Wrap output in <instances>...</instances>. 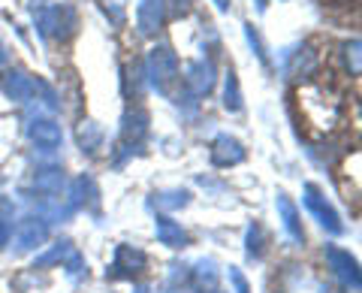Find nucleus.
Listing matches in <instances>:
<instances>
[{"label": "nucleus", "mask_w": 362, "mask_h": 293, "mask_svg": "<svg viewBox=\"0 0 362 293\" xmlns=\"http://www.w3.org/2000/svg\"><path fill=\"white\" fill-rule=\"evenodd\" d=\"M341 52H344V64H347V73H350V76H359V73H362V58H359V40H347L344 46H341Z\"/></svg>", "instance_id": "24"}, {"label": "nucleus", "mask_w": 362, "mask_h": 293, "mask_svg": "<svg viewBox=\"0 0 362 293\" xmlns=\"http://www.w3.org/2000/svg\"><path fill=\"white\" fill-rule=\"evenodd\" d=\"M45 239H49V221L45 218H25L18 221L16 227V251H33V248H40Z\"/></svg>", "instance_id": "9"}, {"label": "nucleus", "mask_w": 362, "mask_h": 293, "mask_svg": "<svg viewBox=\"0 0 362 293\" xmlns=\"http://www.w3.org/2000/svg\"><path fill=\"white\" fill-rule=\"evenodd\" d=\"M33 21L42 40H66L70 33H76V9L66 4H49L33 9Z\"/></svg>", "instance_id": "1"}, {"label": "nucleus", "mask_w": 362, "mask_h": 293, "mask_svg": "<svg viewBox=\"0 0 362 293\" xmlns=\"http://www.w3.org/2000/svg\"><path fill=\"white\" fill-rule=\"evenodd\" d=\"M148 133V112L145 109H130L127 115L121 118V139L124 145H139Z\"/></svg>", "instance_id": "11"}, {"label": "nucleus", "mask_w": 362, "mask_h": 293, "mask_svg": "<svg viewBox=\"0 0 362 293\" xmlns=\"http://www.w3.org/2000/svg\"><path fill=\"white\" fill-rule=\"evenodd\" d=\"M245 245H247V257H263V251H266V230L259 227V224H251L247 227V236H245Z\"/></svg>", "instance_id": "21"}, {"label": "nucleus", "mask_w": 362, "mask_h": 293, "mask_svg": "<svg viewBox=\"0 0 362 293\" xmlns=\"http://www.w3.org/2000/svg\"><path fill=\"white\" fill-rule=\"evenodd\" d=\"M230 281H233L235 293H251V287H247V278H245V275H242L235 266H230Z\"/></svg>", "instance_id": "26"}, {"label": "nucleus", "mask_w": 362, "mask_h": 293, "mask_svg": "<svg viewBox=\"0 0 362 293\" xmlns=\"http://www.w3.org/2000/svg\"><path fill=\"white\" fill-rule=\"evenodd\" d=\"M214 6H218V13H230V6H233V0H211Z\"/></svg>", "instance_id": "29"}, {"label": "nucleus", "mask_w": 362, "mask_h": 293, "mask_svg": "<svg viewBox=\"0 0 362 293\" xmlns=\"http://www.w3.org/2000/svg\"><path fill=\"white\" fill-rule=\"evenodd\" d=\"M6 61H9V54H6V46L0 42V67H6Z\"/></svg>", "instance_id": "30"}, {"label": "nucleus", "mask_w": 362, "mask_h": 293, "mask_svg": "<svg viewBox=\"0 0 362 293\" xmlns=\"http://www.w3.org/2000/svg\"><path fill=\"white\" fill-rule=\"evenodd\" d=\"M178 54L169 46H154L145 58V73H148V82L157 88V91H169V85L178 79Z\"/></svg>", "instance_id": "2"}, {"label": "nucleus", "mask_w": 362, "mask_h": 293, "mask_svg": "<svg viewBox=\"0 0 362 293\" xmlns=\"http://www.w3.org/2000/svg\"><path fill=\"white\" fill-rule=\"evenodd\" d=\"M145 269H148V254L133 245H118L115 257H112V266H109V275L112 278H133V275H142Z\"/></svg>", "instance_id": "4"}, {"label": "nucleus", "mask_w": 362, "mask_h": 293, "mask_svg": "<svg viewBox=\"0 0 362 293\" xmlns=\"http://www.w3.org/2000/svg\"><path fill=\"white\" fill-rule=\"evenodd\" d=\"M223 106L230 109V112H242V88H239V76H235L233 70L226 73L223 79Z\"/></svg>", "instance_id": "20"}, {"label": "nucleus", "mask_w": 362, "mask_h": 293, "mask_svg": "<svg viewBox=\"0 0 362 293\" xmlns=\"http://www.w3.org/2000/svg\"><path fill=\"white\" fill-rule=\"evenodd\" d=\"M317 67H320V54H317L311 46H302L290 54V64H287V73L296 76V79H308L317 73Z\"/></svg>", "instance_id": "14"}, {"label": "nucleus", "mask_w": 362, "mask_h": 293, "mask_svg": "<svg viewBox=\"0 0 362 293\" xmlns=\"http://www.w3.org/2000/svg\"><path fill=\"white\" fill-rule=\"evenodd\" d=\"M163 4L173 9V16L178 18V16H187V9H190V4H194V0H163Z\"/></svg>", "instance_id": "27"}, {"label": "nucleus", "mask_w": 362, "mask_h": 293, "mask_svg": "<svg viewBox=\"0 0 362 293\" xmlns=\"http://www.w3.org/2000/svg\"><path fill=\"white\" fill-rule=\"evenodd\" d=\"M245 161V145L230 137V133H221V137H214L211 142V163L218 166V170H230V166H239Z\"/></svg>", "instance_id": "8"}, {"label": "nucleus", "mask_w": 362, "mask_h": 293, "mask_svg": "<svg viewBox=\"0 0 362 293\" xmlns=\"http://www.w3.org/2000/svg\"><path fill=\"white\" fill-rule=\"evenodd\" d=\"M187 202H190L187 190H160V194L151 197V206L160 212V215H166V212H175V209H185Z\"/></svg>", "instance_id": "18"}, {"label": "nucleus", "mask_w": 362, "mask_h": 293, "mask_svg": "<svg viewBox=\"0 0 362 293\" xmlns=\"http://www.w3.org/2000/svg\"><path fill=\"white\" fill-rule=\"evenodd\" d=\"M28 139L42 151H54L64 139V130L52 115H37L28 121Z\"/></svg>", "instance_id": "6"}, {"label": "nucleus", "mask_w": 362, "mask_h": 293, "mask_svg": "<svg viewBox=\"0 0 362 293\" xmlns=\"http://www.w3.org/2000/svg\"><path fill=\"white\" fill-rule=\"evenodd\" d=\"M154 233H157V239H160V245H166V248L187 245V230L169 215H160V212H157V218H154Z\"/></svg>", "instance_id": "12"}, {"label": "nucleus", "mask_w": 362, "mask_h": 293, "mask_svg": "<svg viewBox=\"0 0 362 293\" xmlns=\"http://www.w3.org/2000/svg\"><path fill=\"white\" fill-rule=\"evenodd\" d=\"M103 127H100L97 121H90V118H85L82 124L76 127V139H78V149H82L85 154H97V149L103 145Z\"/></svg>", "instance_id": "16"}, {"label": "nucleus", "mask_w": 362, "mask_h": 293, "mask_svg": "<svg viewBox=\"0 0 362 293\" xmlns=\"http://www.w3.org/2000/svg\"><path fill=\"white\" fill-rule=\"evenodd\" d=\"M218 269H214V263L211 260H199L197 263V269H194V287L197 290H209V293H214V287H218Z\"/></svg>", "instance_id": "19"}, {"label": "nucleus", "mask_w": 362, "mask_h": 293, "mask_svg": "<svg viewBox=\"0 0 362 293\" xmlns=\"http://www.w3.org/2000/svg\"><path fill=\"white\" fill-rule=\"evenodd\" d=\"M257 9L259 13H266V0H257Z\"/></svg>", "instance_id": "31"}, {"label": "nucleus", "mask_w": 362, "mask_h": 293, "mask_svg": "<svg viewBox=\"0 0 362 293\" xmlns=\"http://www.w3.org/2000/svg\"><path fill=\"white\" fill-rule=\"evenodd\" d=\"M178 73L185 76V88L194 97H206L214 88V64L206 61V58H202V61H187Z\"/></svg>", "instance_id": "7"}, {"label": "nucleus", "mask_w": 362, "mask_h": 293, "mask_svg": "<svg viewBox=\"0 0 362 293\" xmlns=\"http://www.w3.org/2000/svg\"><path fill=\"white\" fill-rule=\"evenodd\" d=\"M326 260H329V266H332L335 278L341 281V285H344L347 290L359 293V287H362V278H359V263L354 260V257H350V251H344V248H335V245H329V248H326Z\"/></svg>", "instance_id": "5"}, {"label": "nucleus", "mask_w": 362, "mask_h": 293, "mask_svg": "<svg viewBox=\"0 0 362 293\" xmlns=\"http://www.w3.org/2000/svg\"><path fill=\"white\" fill-rule=\"evenodd\" d=\"M305 206H308L311 215L320 221L323 230H329L332 236L344 233V224H341V218H338V212L332 209V202L320 194V188L317 185H305Z\"/></svg>", "instance_id": "3"}, {"label": "nucleus", "mask_w": 362, "mask_h": 293, "mask_svg": "<svg viewBox=\"0 0 362 293\" xmlns=\"http://www.w3.org/2000/svg\"><path fill=\"white\" fill-rule=\"evenodd\" d=\"M4 94L9 100H16V103H28V100L33 97V76H28L25 70H13L4 76Z\"/></svg>", "instance_id": "13"}, {"label": "nucleus", "mask_w": 362, "mask_h": 293, "mask_svg": "<svg viewBox=\"0 0 362 293\" xmlns=\"http://www.w3.org/2000/svg\"><path fill=\"white\" fill-rule=\"evenodd\" d=\"M278 212H281V221H284V230L290 233L293 242H305V230H302V221H299V209L293 206V200L281 190L278 194Z\"/></svg>", "instance_id": "15"}, {"label": "nucleus", "mask_w": 362, "mask_h": 293, "mask_svg": "<svg viewBox=\"0 0 362 293\" xmlns=\"http://www.w3.org/2000/svg\"><path fill=\"white\" fill-rule=\"evenodd\" d=\"M70 251H73V245H70V242H54V248H52V251H45L42 257H37V266L42 269V266L64 263L66 257H70Z\"/></svg>", "instance_id": "22"}, {"label": "nucleus", "mask_w": 362, "mask_h": 293, "mask_svg": "<svg viewBox=\"0 0 362 293\" xmlns=\"http://www.w3.org/2000/svg\"><path fill=\"white\" fill-rule=\"evenodd\" d=\"M61 266L66 269V278H70V281H78V278H85V275H88V263H85V257L78 254L76 248H73L70 257H66Z\"/></svg>", "instance_id": "23"}, {"label": "nucleus", "mask_w": 362, "mask_h": 293, "mask_svg": "<svg viewBox=\"0 0 362 293\" xmlns=\"http://www.w3.org/2000/svg\"><path fill=\"white\" fill-rule=\"evenodd\" d=\"M163 18H166L163 0H142V4L136 6V28H139L142 37H154V33L163 28Z\"/></svg>", "instance_id": "10"}, {"label": "nucleus", "mask_w": 362, "mask_h": 293, "mask_svg": "<svg viewBox=\"0 0 362 293\" xmlns=\"http://www.w3.org/2000/svg\"><path fill=\"white\" fill-rule=\"evenodd\" d=\"M9 239H13V224L0 218V251H4V248L9 245Z\"/></svg>", "instance_id": "28"}, {"label": "nucleus", "mask_w": 362, "mask_h": 293, "mask_svg": "<svg viewBox=\"0 0 362 293\" xmlns=\"http://www.w3.org/2000/svg\"><path fill=\"white\" fill-rule=\"evenodd\" d=\"M133 293H151V290H148V287H145V285H139V287H136Z\"/></svg>", "instance_id": "32"}, {"label": "nucleus", "mask_w": 362, "mask_h": 293, "mask_svg": "<svg viewBox=\"0 0 362 293\" xmlns=\"http://www.w3.org/2000/svg\"><path fill=\"white\" fill-rule=\"evenodd\" d=\"M245 37H247V42H251V49L257 52V58L269 67V54H266V49H263V40H259V33L254 30L251 21H247V25H245Z\"/></svg>", "instance_id": "25"}, {"label": "nucleus", "mask_w": 362, "mask_h": 293, "mask_svg": "<svg viewBox=\"0 0 362 293\" xmlns=\"http://www.w3.org/2000/svg\"><path fill=\"white\" fill-rule=\"evenodd\" d=\"M33 188H37L42 197H54V194H61V188H64V173L58 170V166L40 170L37 176H33Z\"/></svg>", "instance_id": "17"}]
</instances>
